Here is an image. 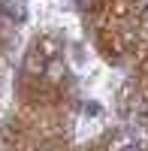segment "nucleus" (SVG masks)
<instances>
[{
  "instance_id": "obj_2",
  "label": "nucleus",
  "mask_w": 148,
  "mask_h": 151,
  "mask_svg": "<svg viewBox=\"0 0 148 151\" xmlns=\"http://www.w3.org/2000/svg\"><path fill=\"white\" fill-rule=\"evenodd\" d=\"M76 3H79V6H91L94 0H76Z\"/></svg>"
},
{
  "instance_id": "obj_1",
  "label": "nucleus",
  "mask_w": 148,
  "mask_h": 151,
  "mask_svg": "<svg viewBox=\"0 0 148 151\" xmlns=\"http://www.w3.org/2000/svg\"><path fill=\"white\" fill-rule=\"evenodd\" d=\"M64 73H67V70H64V64H60V60H52V64L45 67V76H48L52 82H60V76H64Z\"/></svg>"
}]
</instances>
